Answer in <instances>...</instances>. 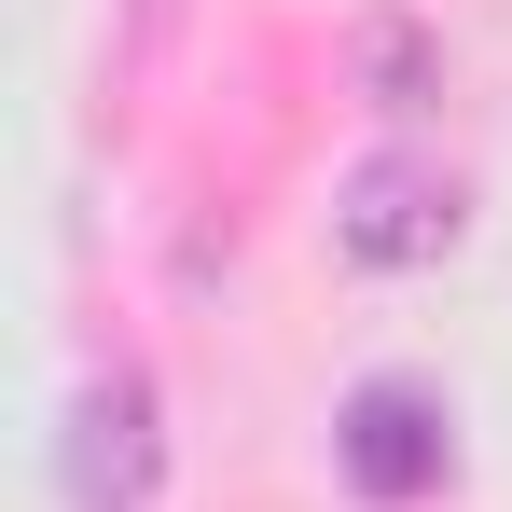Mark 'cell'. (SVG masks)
<instances>
[{"instance_id": "7a4b0ae2", "label": "cell", "mask_w": 512, "mask_h": 512, "mask_svg": "<svg viewBox=\"0 0 512 512\" xmlns=\"http://www.w3.org/2000/svg\"><path fill=\"white\" fill-rule=\"evenodd\" d=\"M333 471L360 485V499H429L443 471H457V416H443V388H416V374H374V388H346L333 416Z\"/></svg>"}, {"instance_id": "3957f363", "label": "cell", "mask_w": 512, "mask_h": 512, "mask_svg": "<svg viewBox=\"0 0 512 512\" xmlns=\"http://www.w3.org/2000/svg\"><path fill=\"white\" fill-rule=\"evenodd\" d=\"M153 471H167L153 374H139V360L84 374V402H70V512H139V499H153Z\"/></svg>"}, {"instance_id": "6da1fadb", "label": "cell", "mask_w": 512, "mask_h": 512, "mask_svg": "<svg viewBox=\"0 0 512 512\" xmlns=\"http://www.w3.org/2000/svg\"><path fill=\"white\" fill-rule=\"evenodd\" d=\"M457 236H471V194H457V167H429V153H360L333 180V250L374 263V277H416Z\"/></svg>"}]
</instances>
